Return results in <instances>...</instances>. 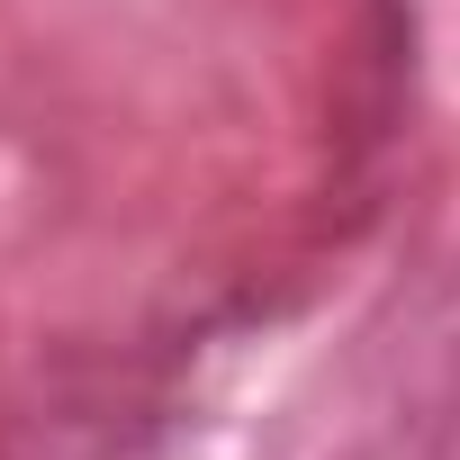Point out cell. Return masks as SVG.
<instances>
[]
</instances>
